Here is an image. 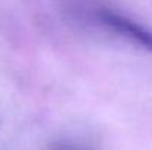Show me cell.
Instances as JSON below:
<instances>
[{
    "label": "cell",
    "mask_w": 152,
    "mask_h": 150,
    "mask_svg": "<svg viewBox=\"0 0 152 150\" xmlns=\"http://www.w3.org/2000/svg\"><path fill=\"white\" fill-rule=\"evenodd\" d=\"M98 18L112 33L118 34L120 37L127 38L129 41L140 46L142 49L152 51V31L142 27L136 21L120 15L111 9H102L98 13Z\"/></svg>",
    "instance_id": "1"
}]
</instances>
